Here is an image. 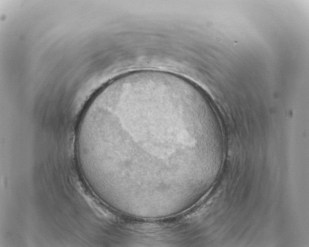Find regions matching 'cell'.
Segmentation results:
<instances>
[{
    "label": "cell",
    "instance_id": "1",
    "mask_svg": "<svg viewBox=\"0 0 309 247\" xmlns=\"http://www.w3.org/2000/svg\"><path fill=\"white\" fill-rule=\"evenodd\" d=\"M93 122L111 175L185 183L198 167L211 117L195 84L151 72L126 77L101 92Z\"/></svg>",
    "mask_w": 309,
    "mask_h": 247
}]
</instances>
